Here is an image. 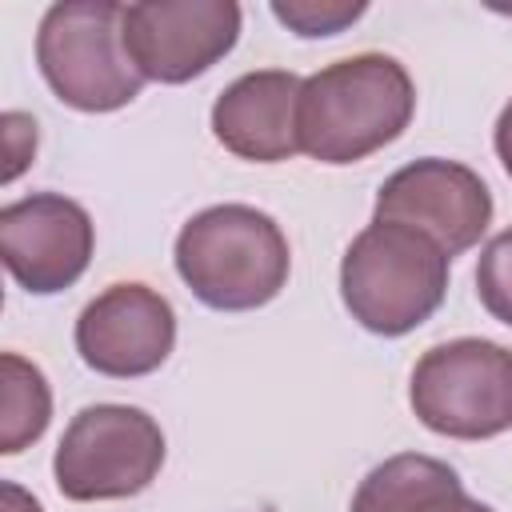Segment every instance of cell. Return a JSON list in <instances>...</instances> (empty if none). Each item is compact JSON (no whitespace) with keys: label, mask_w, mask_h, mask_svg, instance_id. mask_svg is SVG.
<instances>
[{"label":"cell","mask_w":512,"mask_h":512,"mask_svg":"<svg viewBox=\"0 0 512 512\" xmlns=\"http://www.w3.org/2000/svg\"><path fill=\"white\" fill-rule=\"evenodd\" d=\"M416 112L408 68L384 52L344 56L304 76L296 104L300 152L320 164H356L392 144Z\"/></svg>","instance_id":"1"},{"label":"cell","mask_w":512,"mask_h":512,"mask_svg":"<svg viewBox=\"0 0 512 512\" xmlns=\"http://www.w3.org/2000/svg\"><path fill=\"white\" fill-rule=\"evenodd\" d=\"M176 272L188 292L216 312L264 308L292 272L288 236L252 204H212L176 236Z\"/></svg>","instance_id":"2"},{"label":"cell","mask_w":512,"mask_h":512,"mask_svg":"<svg viewBox=\"0 0 512 512\" xmlns=\"http://www.w3.org/2000/svg\"><path fill=\"white\" fill-rule=\"evenodd\" d=\"M452 256L408 224L372 220L340 260V300L376 336L420 328L448 292Z\"/></svg>","instance_id":"3"},{"label":"cell","mask_w":512,"mask_h":512,"mask_svg":"<svg viewBox=\"0 0 512 512\" xmlns=\"http://www.w3.org/2000/svg\"><path fill=\"white\" fill-rule=\"evenodd\" d=\"M36 64L56 100L76 112H116L144 88L124 48V4L112 0L52 4L36 32Z\"/></svg>","instance_id":"4"},{"label":"cell","mask_w":512,"mask_h":512,"mask_svg":"<svg viewBox=\"0 0 512 512\" xmlns=\"http://www.w3.org/2000/svg\"><path fill=\"white\" fill-rule=\"evenodd\" d=\"M408 404L440 436H500L512 428V352L480 336L432 344L412 368Z\"/></svg>","instance_id":"5"},{"label":"cell","mask_w":512,"mask_h":512,"mask_svg":"<svg viewBox=\"0 0 512 512\" xmlns=\"http://www.w3.org/2000/svg\"><path fill=\"white\" fill-rule=\"evenodd\" d=\"M164 464L160 424L132 404L80 408L52 456V476L64 500H124L144 492Z\"/></svg>","instance_id":"6"},{"label":"cell","mask_w":512,"mask_h":512,"mask_svg":"<svg viewBox=\"0 0 512 512\" xmlns=\"http://www.w3.org/2000/svg\"><path fill=\"white\" fill-rule=\"evenodd\" d=\"M240 40L232 0H140L124 4V48L144 80L188 84Z\"/></svg>","instance_id":"7"},{"label":"cell","mask_w":512,"mask_h":512,"mask_svg":"<svg viewBox=\"0 0 512 512\" xmlns=\"http://www.w3.org/2000/svg\"><path fill=\"white\" fill-rule=\"evenodd\" d=\"M372 220L408 224L432 236L448 256L468 252L492 224V192L488 184L456 160L424 156L396 168L380 192Z\"/></svg>","instance_id":"8"},{"label":"cell","mask_w":512,"mask_h":512,"mask_svg":"<svg viewBox=\"0 0 512 512\" xmlns=\"http://www.w3.org/2000/svg\"><path fill=\"white\" fill-rule=\"evenodd\" d=\"M96 248L92 216L60 196V192H32L0 208V256L12 280L32 296H52L72 288Z\"/></svg>","instance_id":"9"},{"label":"cell","mask_w":512,"mask_h":512,"mask_svg":"<svg viewBox=\"0 0 512 512\" xmlns=\"http://www.w3.org/2000/svg\"><path fill=\"white\" fill-rule=\"evenodd\" d=\"M176 348V312L172 304L140 284H108L96 300L84 304L76 320L80 360L112 380H132L156 372Z\"/></svg>","instance_id":"10"},{"label":"cell","mask_w":512,"mask_h":512,"mask_svg":"<svg viewBox=\"0 0 512 512\" xmlns=\"http://www.w3.org/2000/svg\"><path fill=\"white\" fill-rule=\"evenodd\" d=\"M304 80L288 68H256L232 80L212 104V136L240 160L280 164L300 152L296 104Z\"/></svg>","instance_id":"11"},{"label":"cell","mask_w":512,"mask_h":512,"mask_svg":"<svg viewBox=\"0 0 512 512\" xmlns=\"http://www.w3.org/2000/svg\"><path fill=\"white\" fill-rule=\"evenodd\" d=\"M460 496L464 484L456 468L424 452H400L360 480L352 512H440Z\"/></svg>","instance_id":"12"},{"label":"cell","mask_w":512,"mask_h":512,"mask_svg":"<svg viewBox=\"0 0 512 512\" xmlns=\"http://www.w3.org/2000/svg\"><path fill=\"white\" fill-rule=\"evenodd\" d=\"M48 420H52V388L44 372L24 356L4 352L0 356V452L4 456L24 452L32 440L44 436Z\"/></svg>","instance_id":"13"},{"label":"cell","mask_w":512,"mask_h":512,"mask_svg":"<svg viewBox=\"0 0 512 512\" xmlns=\"http://www.w3.org/2000/svg\"><path fill=\"white\" fill-rule=\"evenodd\" d=\"M476 296L492 320L512 328V228L484 244L476 264Z\"/></svg>","instance_id":"14"},{"label":"cell","mask_w":512,"mask_h":512,"mask_svg":"<svg viewBox=\"0 0 512 512\" xmlns=\"http://www.w3.org/2000/svg\"><path fill=\"white\" fill-rule=\"evenodd\" d=\"M368 12V4H348V0H276L272 16L296 32V36H336L348 24H356Z\"/></svg>","instance_id":"15"},{"label":"cell","mask_w":512,"mask_h":512,"mask_svg":"<svg viewBox=\"0 0 512 512\" xmlns=\"http://www.w3.org/2000/svg\"><path fill=\"white\" fill-rule=\"evenodd\" d=\"M492 144H496V156H500V164H504V172H508V180H512V100H508V104L500 108V116H496Z\"/></svg>","instance_id":"16"},{"label":"cell","mask_w":512,"mask_h":512,"mask_svg":"<svg viewBox=\"0 0 512 512\" xmlns=\"http://www.w3.org/2000/svg\"><path fill=\"white\" fill-rule=\"evenodd\" d=\"M0 496H4V512H44L40 508V500L36 496H28L20 484H12V480H4L0 484Z\"/></svg>","instance_id":"17"},{"label":"cell","mask_w":512,"mask_h":512,"mask_svg":"<svg viewBox=\"0 0 512 512\" xmlns=\"http://www.w3.org/2000/svg\"><path fill=\"white\" fill-rule=\"evenodd\" d=\"M440 512H496V508H488V504H480V500H472V496H460V500L444 504Z\"/></svg>","instance_id":"18"}]
</instances>
